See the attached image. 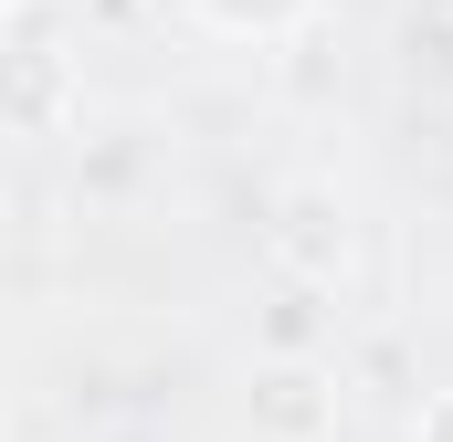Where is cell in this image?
Instances as JSON below:
<instances>
[{
    "instance_id": "cell-1",
    "label": "cell",
    "mask_w": 453,
    "mask_h": 442,
    "mask_svg": "<svg viewBox=\"0 0 453 442\" xmlns=\"http://www.w3.org/2000/svg\"><path fill=\"white\" fill-rule=\"evenodd\" d=\"M348 253H358V211H348L327 179H285L274 211H264V263L285 285H338Z\"/></svg>"
},
{
    "instance_id": "cell-5",
    "label": "cell",
    "mask_w": 453,
    "mask_h": 442,
    "mask_svg": "<svg viewBox=\"0 0 453 442\" xmlns=\"http://www.w3.org/2000/svg\"><path fill=\"white\" fill-rule=\"evenodd\" d=\"M411 442H453V390H433V400L411 411Z\"/></svg>"
},
{
    "instance_id": "cell-4",
    "label": "cell",
    "mask_w": 453,
    "mask_h": 442,
    "mask_svg": "<svg viewBox=\"0 0 453 442\" xmlns=\"http://www.w3.org/2000/svg\"><path fill=\"white\" fill-rule=\"evenodd\" d=\"M190 11H201L222 42H296L327 0H190Z\"/></svg>"
},
{
    "instance_id": "cell-6",
    "label": "cell",
    "mask_w": 453,
    "mask_h": 442,
    "mask_svg": "<svg viewBox=\"0 0 453 442\" xmlns=\"http://www.w3.org/2000/svg\"><path fill=\"white\" fill-rule=\"evenodd\" d=\"M0 11H11V21H21V11H42V0H0Z\"/></svg>"
},
{
    "instance_id": "cell-3",
    "label": "cell",
    "mask_w": 453,
    "mask_h": 442,
    "mask_svg": "<svg viewBox=\"0 0 453 442\" xmlns=\"http://www.w3.org/2000/svg\"><path fill=\"white\" fill-rule=\"evenodd\" d=\"M85 116V64L42 32V11L11 21V137H64Z\"/></svg>"
},
{
    "instance_id": "cell-2",
    "label": "cell",
    "mask_w": 453,
    "mask_h": 442,
    "mask_svg": "<svg viewBox=\"0 0 453 442\" xmlns=\"http://www.w3.org/2000/svg\"><path fill=\"white\" fill-rule=\"evenodd\" d=\"M242 432L253 442H338V369L306 358V347L253 358V379H242Z\"/></svg>"
}]
</instances>
